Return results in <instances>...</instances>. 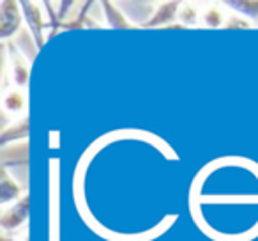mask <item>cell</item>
Returning a JSON list of instances; mask_svg holds the SVG:
<instances>
[{
    "label": "cell",
    "instance_id": "3957f363",
    "mask_svg": "<svg viewBox=\"0 0 258 241\" xmlns=\"http://www.w3.org/2000/svg\"><path fill=\"white\" fill-rule=\"evenodd\" d=\"M25 6V11H27V18L30 22V27H32L34 34L37 37V43L41 44V32H39V27H41V18H39V11L34 8V4H23Z\"/></svg>",
    "mask_w": 258,
    "mask_h": 241
},
{
    "label": "cell",
    "instance_id": "6da1fadb",
    "mask_svg": "<svg viewBox=\"0 0 258 241\" xmlns=\"http://www.w3.org/2000/svg\"><path fill=\"white\" fill-rule=\"evenodd\" d=\"M27 215H29V197H23L15 208H11L9 211L4 213L2 216V225L6 229H15L20 223L25 222Z\"/></svg>",
    "mask_w": 258,
    "mask_h": 241
},
{
    "label": "cell",
    "instance_id": "5b68a950",
    "mask_svg": "<svg viewBox=\"0 0 258 241\" xmlns=\"http://www.w3.org/2000/svg\"><path fill=\"white\" fill-rule=\"evenodd\" d=\"M27 131H29V121L27 119H23L22 123L18 124V126H13L11 131H6L4 137H2V144H6V142L9 140V138H20V137H25Z\"/></svg>",
    "mask_w": 258,
    "mask_h": 241
},
{
    "label": "cell",
    "instance_id": "ba28073f",
    "mask_svg": "<svg viewBox=\"0 0 258 241\" xmlns=\"http://www.w3.org/2000/svg\"><path fill=\"white\" fill-rule=\"evenodd\" d=\"M205 22H207L209 25H218V23H219V15L216 11H212V9H209L207 15H205Z\"/></svg>",
    "mask_w": 258,
    "mask_h": 241
},
{
    "label": "cell",
    "instance_id": "8992f818",
    "mask_svg": "<svg viewBox=\"0 0 258 241\" xmlns=\"http://www.w3.org/2000/svg\"><path fill=\"white\" fill-rule=\"evenodd\" d=\"M6 107L9 110H20L23 107V98L20 96L18 92H11L8 98H6Z\"/></svg>",
    "mask_w": 258,
    "mask_h": 241
},
{
    "label": "cell",
    "instance_id": "7a4b0ae2",
    "mask_svg": "<svg viewBox=\"0 0 258 241\" xmlns=\"http://www.w3.org/2000/svg\"><path fill=\"white\" fill-rule=\"evenodd\" d=\"M20 25V15L16 4L13 2H2V36L8 37L15 32Z\"/></svg>",
    "mask_w": 258,
    "mask_h": 241
},
{
    "label": "cell",
    "instance_id": "52a82bcc",
    "mask_svg": "<svg viewBox=\"0 0 258 241\" xmlns=\"http://www.w3.org/2000/svg\"><path fill=\"white\" fill-rule=\"evenodd\" d=\"M9 184H11V181H9L8 176H4V181H2V201H9L11 197H16L18 195V188H9Z\"/></svg>",
    "mask_w": 258,
    "mask_h": 241
},
{
    "label": "cell",
    "instance_id": "277c9868",
    "mask_svg": "<svg viewBox=\"0 0 258 241\" xmlns=\"http://www.w3.org/2000/svg\"><path fill=\"white\" fill-rule=\"evenodd\" d=\"M175 6L177 4H165L161 9H159V15H156L147 25H159V23H163V22H170L172 16L175 15V9H177Z\"/></svg>",
    "mask_w": 258,
    "mask_h": 241
}]
</instances>
